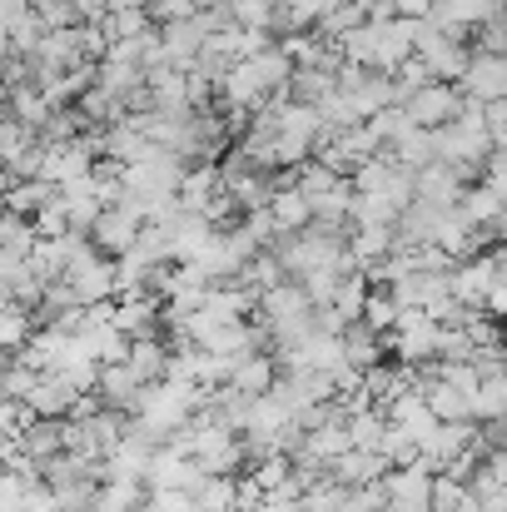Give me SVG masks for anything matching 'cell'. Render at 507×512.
Segmentation results:
<instances>
[{"label":"cell","mask_w":507,"mask_h":512,"mask_svg":"<svg viewBox=\"0 0 507 512\" xmlns=\"http://www.w3.org/2000/svg\"><path fill=\"white\" fill-rule=\"evenodd\" d=\"M304 214H309V204H304L299 194H284V199H279V219H284V224H299Z\"/></svg>","instance_id":"obj_25"},{"label":"cell","mask_w":507,"mask_h":512,"mask_svg":"<svg viewBox=\"0 0 507 512\" xmlns=\"http://www.w3.org/2000/svg\"><path fill=\"white\" fill-rule=\"evenodd\" d=\"M20 512H60V498H55V488H50L45 478L25 483V498H20Z\"/></svg>","instance_id":"obj_21"},{"label":"cell","mask_w":507,"mask_h":512,"mask_svg":"<svg viewBox=\"0 0 507 512\" xmlns=\"http://www.w3.org/2000/svg\"><path fill=\"white\" fill-rule=\"evenodd\" d=\"M398 314H403V304H398V299H383V294H373V299L363 304V324L378 329V334H383V329H398Z\"/></svg>","instance_id":"obj_14"},{"label":"cell","mask_w":507,"mask_h":512,"mask_svg":"<svg viewBox=\"0 0 507 512\" xmlns=\"http://www.w3.org/2000/svg\"><path fill=\"white\" fill-rule=\"evenodd\" d=\"M40 378H45L40 368H30V363L10 358V368H5V398H30V388H35Z\"/></svg>","instance_id":"obj_15"},{"label":"cell","mask_w":507,"mask_h":512,"mask_svg":"<svg viewBox=\"0 0 507 512\" xmlns=\"http://www.w3.org/2000/svg\"><path fill=\"white\" fill-rule=\"evenodd\" d=\"M329 473H334L338 483H348V488H368V483H383L393 473V463L378 448H348L343 458L329 463Z\"/></svg>","instance_id":"obj_2"},{"label":"cell","mask_w":507,"mask_h":512,"mask_svg":"<svg viewBox=\"0 0 507 512\" xmlns=\"http://www.w3.org/2000/svg\"><path fill=\"white\" fill-rule=\"evenodd\" d=\"M373 512H393V508H373Z\"/></svg>","instance_id":"obj_32"},{"label":"cell","mask_w":507,"mask_h":512,"mask_svg":"<svg viewBox=\"0 0 507 512\" xmlns=\"http://www.w3.org/2000/svg\"><path fill=\"white\" fill-rule=\"evenodd\" d=\"M373 249H383V234L373 229V234H363V254H373Z\"/></svg>","instance_id":"obj_29"},{"label":"cell","mask_w":507,"mask_h":512,"mask_svg":"<svg viewBox=\"0 0 507 512\" xmlns=\"http://www.w3.org/2000/svg\"><path fill=\"white\" fill-rule=\"evenodd\" d=\"M338 512H358V508H353V503H343V508H338Z\"/></svg>","instance_id":"obj_31"},{"label":"cell","mask_w":507,"mask_h":512,"mask_svg":"<svg viewBox=\"0 0 507 512\" xmlns=\"http://www.w3.org/2000/svg\"><path fill=\"white\" fill-rule=\"evenodd\" d=\"M468 483H458L453 473H438V483H433V508H448V512H458L463 503H468Z\"/></svg>","instance_id":"obj_16"},{"label":"cell","mask_w":507,"mask_h":512,"mask_svg":"<svg viewBox=\"0 0 507 512\" xmlns=\"http://www.w3.org/2000/svg\"><path fill=\"white\" fill-rule=\"evenodd\" d=\"M433 483H438V473H433L428 463L393 468V473L383 478V488H388V508L393 512H428L433 508Z\"/></svg>","instance_id":"obj_1"},{"label":"cell","mask_w":507,"mask_h":512,"mask_svg":"<svg viewBox=\"0 0 507 512\" xmlns=\"http://www.w3.org/2000/svg\"><path fill=\"white\" fill-rule=\"evenodd\" d=\"M0 343H5L10 353H20V348L30 343V319H25L20 309H10V314H5V324H0Z\"/></svg>","instance_id":"obj_22"},{"label":"cell","mask_w":507,"mask_h":512,"mask_svg":"<svg viewBox=\"0 0 507 512\" xmlns=\"http://www.w3.org/2000/svg\"><path fill=\"white\" fill-rule=\"evenodd\" d=\"M443 110H448V95H438V90H428V95L418 100V115H423V120H433V115H443Z\"/></svg>","instance_id":"obj_27"},{"label":"cell","mask_w":507,"mask_h":512,"mask_svg":"<svg viewBox=\"0 0 507 512\" xmlns=\"http://www.w3.org/2000/svg\"><path fill=\"white\" fill-rule=\"evenodd\" d=\"M75 403H80V388L65 383L60 373H45V378L30 388V408H35L40 418H70Z\"/></svg>","instance_id":"obj_5"},{"label":"cell","mask_w":507,"mask_h":512,"mask_svg":"<svg viewBox=\"0 0 507 512\" xmlns=\"http://www.w3.org/2000/svg\"><path fill=\"white\" fill-rule=\"evenodd\" d=\"M458 512H488V508H483V503H478V498L468 493V503H463V508H458Z\"/></svg>","instance_id":"obj_30"},{"label":"cell","mask_w":507,"mask_h":512,"mask_svg":"<svg viewBox=\"0 0 507 512\" xmlns=\"http://www.w3.org/2000/svg\"><path fill=\"white\" fill-rule=\"evenodd\" d=\"M115 324H120L130 339H145V334H155V309H150L145 299H135V304H120V309H115Z\"/></svg>","instance_id":"obj_12"},{"label":"cell","mask_w":507,"mask_h":512,"mask_svg":"<svg viewBox=\"0 0 507 512\" xmlns=\"http://www.w3.org/2000/svg\"><path fill=\"white\" fill-rule=\"evenodd\" d=\"M473 85L493 95V90H503V85H507V70H503V65H483V70L473 75Z\"/></svg>","instance_id":"obj_24"},{"label":"cell","mask_w":507,"mask_h":512,"mask_svg":"<svg viewBox=\"0 0 507 512\" xmlns=\"http://www.w3.org/2000/svg\"><path fill=\"white\" fill-rule=\"evenodd\" d=\"M348 498H353V488H348V483L324 478V483H314V488L304 493V508H309V512H338Z\"/></svg>","instance_id":"obj_11"},{"label":"cell","mask_w":507,"mask_h":512,"mask_svg":"<svg viewBox=\"0 0 507 512\" xmlns=\"http://www.w3.org/2000/svg\"><path fill=\"white\" fill-rule=\"evenodd\" d=\"M234 388H244V393H274V383H279V363L269 358V353H249V358H239L234 363V378H229Z\"/></svg>","instance_id":"obj_6"},{"label":"cell","mask_w":507,"mask_h":512,"mask_svg":"<svg viewBox=\"0 0 507 512\" xmlns=\"http://www.w3.org/2000/svg\"><path fill=\"white\" fill-rule=\"evenodd\" d=\"M100 239H105V249H125L130 244V219H100Z\"/></svg>","instance_id":"obj_23"},{"label":"cell","mask_w":507,"mask_h":512,"mask_svg":"<svg viewBox=\"0 0 507 512\" xmlns=\"http://www.w3.org/2000/svg\"><path fill=\"white\" fill-rule=\"evenodd\" d=\"M363 304H368V294H363V284L358 279H348V284H338L334 294V309L343 324H353V319H363Z\"/></svg>","instance_id":"obj_18"},{"label":"cell","mask_w":507,"mask_h":512,"mask_svg":"<svg viewBox=\"0 0 507 512\" xmlns=\"http://www.w3.org/2000/svg\"><path fill=\"white\" fill-rule=\"evenodd\" d=\"M35 408H30V398H5V433L10 438H25L30 428H35Z\"/></svg>","instance_id":"obj_20"},{"label":"cell","mask_w":507,"mask_h":512,"mask_svg":"<svg viewBox=\"0 0 507 512\" xmlns=\"http://www.w3.org/2000/svg\"><path fill=\"white\" fill-rule=\"evenodd\" d=\"M199 512H239V478L209 473V483L199 488Z\"/></svg>","instance_id":"obj_8"},{"label":"cell","mask_w":507,"mask_h":512,"mask_svg":"<svg viewBox=\"0 0 507 512\" xmlns=\"http://www.w3.org/2000/svg\"><path fill=\"white\" fill-rule=\"evenodd\" d=\"M254 343H259V339H254L244 324H219V329L199 343V348H209V353H224V358H234V363H239V358H249V353H254Z\"/></svg>","instance_id":"obj_9"},{"label":"cell","mask_w":507,"mask_h":512,"mask_svg":"<svg viewBox=\"0 0 507 512\" xmlns=\"http://www.w3.org/2000/svg\"><path fill=\"white\" fill-rule=\"evenodd\" d=\"M75 294H80L85 304H100V294H110V274H105V269H95V264L75 269Z\"/></svg>","instance_id":"obj_19"},{"label":"cell","mask_w":507,"mask_h":512,"mask_svg":"<svg viewBox=\"0 0 507 512\" xmlns=\"http://www.w3.org/2000/svg\"><path fill=\"white\" fill-rule=\"evenodd\" d=\"M483 463H488V473L507 488V448H488V453H483Z\"/></svg>","instance_id":"obj_26"},{"label":"cell","mask_w":507,"mask_h":512,"mask_svg":"<svg viewBox=\"0 0 507 512\" xmlns=\"http://www.w3.org/2000/svg\"><path fill=\"white\" fill-rule=\"evenodd\" d=\"M348 363H358V368H373L378 363V339H373V329H348Z\"/></svg>","instance_id":"obj_17"},{"label":"cell","mask_w":507,"mask_h":512,"mask_svg":"<svg viewBox=\"0 0 507 512\" xmlns=\"http://www.w3.org/2000/svg\"><path fill=\"white\" fill-rule=\"evenodd\" d=\"M418 388L428 393V403H433V413H438L443 423H463V418H478V413H473V393H463L458 383H448V378H443L438 368H433V373H423V378H418Z\"/></svg>","instance_id":"obj_3"},{"label":"cell","mask_w":507,"mask_h":512,"mask_svg":"<svg viewBox=\"0 0 507 512\" xmlns=\"http://www.w3.org/2000/svg\"><path fill=\"white\" fill-rule=\"evenodd\" d=\"M130 368L145 378V383H165L169 373V353L165 343L155 339V334H145V339H135V348H130Z\"/></svg>","instance_id":"obj_7"},{"label":"cell","mask_w":507,"mask_h":512,"mask_svg":"<svg viewBox=\"0 0 507 512\" xmlns=\"http://www.w3.org/2000/svg\"><path fill=\"white\" fill-rule=\"evenodd\" d=\"M110 408H125V413H135L140 408V393H145V378L130 368V363H105L100 368V388H95Z\"/></svg>","instance_id":"obj_4"},{"label":"cell","mask_w":507,"mask_h":512,"mask_svg":"<svg viewBox=\"0 0 507 512\" xmlns=\"http://www.w3.org/2000/svg\"><path fill=\"white\" fill-rule=\"evenodd\" d=\"M140 512H199V493H184V488H150V498H145Z\"/></svg>","instance_id":"obj_13"},{"label":"cell","mask_w":507,"mask_h":512,"mask_svg":"<svg viewBox=\"0 0 507 512\" xmlns=\"http://www.w3.org/2000/svg\"><path fill=\"white\" fill-rule=\"evenodd\" d=\"M488 304H493V314H507V284H503V289H493V294H488Z\"/></svg>","instance_id":"obj_28"},{"label":"cell","mask_w":507,"mask_h":512,"mask_svg":"<svg viewBox=\"0 0 507 512\" xmlns=\"http://www.w3.org/2000/svg\"><path fill=\"white\" fill-rule=\"evenodd\" d=\"M473 413H478L483 423L507 418V373H488V378H483V388H478V398H473Z\"/></svg>","instance_id":"obj_10"}]
</instances>
